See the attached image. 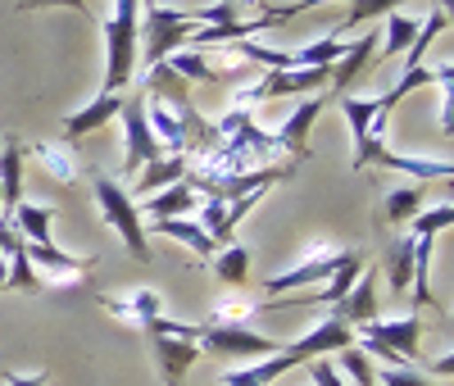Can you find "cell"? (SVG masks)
I'll list each match as a JSON object with an SVG mask.
<instances>
[{
  "label": "cell",
  "mask_w": 454,
  "mask_h": 386,
  "mask_svg": "<svg viewBox=\"0 0 454 386\" xmlns=\"http://www.w3.org/2000/svg\"><path fill=\"white\" fill-rule=\"evenodd\" d=\"M123 109V96H114V91H100L87 109H78V114H68L64 119V137L68 141H78V137H91V132H100L114 114Z\"/></svg>",
  "instance_id": "obj_14"
},
{
  "label": "cell",
  "mask_w": 454,
  "mask_h": 386,
  "mask_svg": "<svg viewBox=\"0 0 454 386\" xmlns=\"http://www.w3.org/2000/svg\"><path fill=\"white\" fill-rule=\"evenodd\" d=\"M404 5V0H355V5H350V14H346V23H340L332 36H336V42H340V32H350V28H364L368 19H377V14H395Z\"/></svg>",
  "instance_id": "obj_30"
},
{
  "label": "cell",
  "mask_w": 454,
  "mask_h": 386,
  "mask_svg": "<svg viewBox=\"0 0 454 386\" xmlns=\"http://www.w3.org/2000/svg\"><path fill=\"white\" fill-rule=\"evenodd\" d=\"M372 164L377 169H391V173H409V177H419V182H436V177H450V160H413V154H395V150H377L372 154Z\"/></svg>",
  "instance_id": "obj_19"
},
{
  "label": "cell",
  "mask_w": 454,
  "mask_h": 386,
  "mask_svg": "<svg viewBox=\"0 0 454 386\" xmlns=\"http://www.w3.org/2000/svg\"><path fill=\"white\" fill-rule=\"evenodd\" d=\"M340 114H346V123H350V141L355 150L368 141V128L377 119V100H364V96H340Z\"/></svg>",
  "instance_id": "obj_27"
},
{
  "label": "cell",
  "mask_w": 454,
  "mask_h": 386,
  "mask_svg": "<svg viewBox=\"0 0 454 386\" xmlns=\"http://www.w3.org/2000/svg\"><path fill=\"white\" fill-rule=\"evenodd\" d=\"M23 255L36 273H51V278H78V273H91V255H64L55 241H23Z\"/></svg>",
  "instance_id": "obj_10"
},
{
  "label": "cell",
  "mask_w": 454,
  "mask_h": 386,
  "mask_svg": "<svg viewBox=\"0 0 454 386\" xmlns=\"http://www.w3.org/2000/svg\"><path fill=\"white\" fill-rule=\"evenodd\" d=\"M445 23H450V10H445V5H436V10L427 14V23H419V36L409 42V55H404V73H409V68H423V55H427V46L436 42V36L445 32Z\"/></svg>",
  "instance_id": "obj_25"
},
{
  "label": "cell",
  "mask_w": 454,
  "mask_h": 386,
  "mask_svg": "<svg viewBox=\"0 0 454 386\" xmlns=\"http://www.w3.org/2000/svg\"><path fill=\"white\" fill-rule=\"evenodd\" d=\"M100 304L109 309L114 319H123V323H132V327H141V332L155 323L160 309H164V304H160V291H132V295H123V300H109V295H105Z\"/></svg>",
  "instance_id": "obj_16"
},
{
  "label": "cell",
  "mask_w": 454,
  "mask_h": 386,
  "mask_svg": "<svg viewBox=\"0 0 454 386\" xmlns=\"http://www.w3.org/2000/svg\"><path fill=\"white\" fill-rule=\"evenodd\" d=\"M436 5H445V0H436Z\"/></svg>",
  "instance_id": "obj_41"
},
{
  "label": "cell",
  "mask_w": 454,
  "mask_h": 386,
  "mask_svg": "<svg viewBox=\"0 0 454 386\" xmlns=\"http://www.w3.org/2000/svg\"><path fill=\"white\" fill-rule=\"evenodd\" d=\"M155 232H160V237L182 241V246H192L196 255H218V250H214V241L205 237V227H200L196 218H155Z\"/></svg>",
  "instance_id": "obj_23"
},
{
  "label": "cell",
  "mask_w": 454,
  "mask_h": 386,
  "mask_svg": "<svg viewBox=\"0 0 454 386\" xmlns=\"http://www.w3.org/2000/svg\"><path fill=\"white\" fill-rule=\"evenodd\" d=\"M19 10H78V14H91L87 0H19Z\"/></svg>",
  "instance_id": "obj_34"
},
{
  "label": "cell",
  "mask_w": 454,
  "mask_h": 386,
  "mask_svg": "<svg viewBox=\"0 0 454 386\" xmlns=\"http://www.w3.org/2000/svg\"><path fill=\"white\" fill-rule=\"evenodd\" d=\"M323 109H327V96H305V100L286 114V123L273 132V146H278L282 154H291V164L309 154V128L318 123Z\"/></svg>",
  "instance_id": "obj_7"
},
{
  "label": "cell",
  "mask_w": 454,
  "mask_h": 386,
  "mask_svg": "<svg viewBox=\"0 0 454 386\" xmlns=\"http://www.w3.org/2000/svg\"><path fill=\"white\" fill-rule=\"evenodd\" d=\"M51 218H55V205H32L23 201L10 218V227L19 232L23 241H51Z\"/></svg>",
  "instance_id": "obj_22"
},
{
  "label": "cell",
  "mask_w": 454,
  "mask_h": 386,
  "mask_svg": "<svg viewBox=\"0 0 454 386\" xmlns=\"http://www.w3.org/2000/svg\"><path fill=\"white\" fill-rule=\"evenodd\" d=\"M23 164H27V154L19 137H5L0 141V223H10L14 209L23 205Z\"/></svg>",
  "instance_id": "obj_9"
},
{
  "label": "cell",
  "mask_w": 454,
  "mask_h": 386,
  "mask_svg": "<svg viewBox=\"0 0 454 386\" xmlns=\"http://www.w3.org/2000/svg\"><path fill=\"white\" fill-rule=\"evenodd\" d=\"M10 232H14L10 223H0V246H5V237H10Z\"/></svg>",
  "instance_id": "obj_40"
},
{
  "label": "cell",
  "mask_w": 454,
  "mask_h": 386,
  "mask_svg": "<svg viewBox=\"0 0 454 386\" xmlns=\"http://www.w3.org/2000/svg\"><path fill=\"white\" fill-rule=\"evenodd\" d=\"M332 319L350 323V327H364V323L377 319V273H372V268H364V273L355 278V287L346 291V300L332 304Z\"/></svg>",
  "instance_id": "obj_12"
},
{
  "label": "cell",
  "mask_w": 454,
  "mask_h": 386,
  "mask_svg": "<svg viewBox=\"0 0 454 386\" xmlns=\"http://www.w3.org/2000/svg\"><path fill=\"white\" fill-rule=\"evenodd\" d=\"M432 368H436L441 377H450V373H454V359H450V355H441V364H432Z\"/></svg>",
  "instance_id": "obj_38"
},
{
  "label": "cell",
  "mask_w": 454,
  "mask_h": 386,
  "mask_svg": "<svg viewBox=\"0 0 454 386\" xmlns=\"http://www.w3.org/2000/svg\"><path fill=\"white\" fill-rule=\"evenodd\" d=\"M214 278L227 282V287H237V291H246L250 287V250L246 246H227L214 259Z\"/></svg>",
  "instance_id": "obj_24"
},
{
  "label": "cell",
  "mask_w": 454,
  "mask_h": 386,
  "mask_svg": "<svg viewBox=\"0 0 454 386\" xmlns=\"http://www.w3.org/2000/svg\"><path fill=\"white\" fill-rule=\"evenodd\" d=\"M450 223H454V205L441 201L436 209H419L409 218V237H436V232H445Z\"/></svg>",
  "instance_id": "obj_31"
},
{
  "label": "cell",
  "mask_w": 454,
  "mask_h": 386,
  "mask_svg": "<svg viewBox=\"0 0 454 386\" xmlns=\"http://www.w3.org/2000/svg\"><path fill=\"white\" fill-rule=\"evenodd\" d=\"M200 209V191L192 182H173L164 191H155V196H145V214H155V218H182V214H192Z\"/></svg>",
  "instance_id": "obj_17"
},
{
  "label": "cell",
  "mask_w": 454,
  "mask_h": 386,
  "mask_svg": "<svg viewBox=\"0 0 454 386\" xmlns=\"http://www.w3.org/2000/svg\"><path fill=\"white\" fill-rule=\"evenodd\" d=\"M295 364L278 351V355H269V359H259V364H246V368H227V373H218V382L223 386H269V382H278L282 373H291Z\"/></svg>",
  "instance_id": "obj_20"
},
{
  "label": "cell",
  "mask_w": 454,
  "mask_h": 386,
  "mask_svg": "<svg viewBox=\"0 0 454 386\" xmlns=\"http://www.w3.org/2000/svg\"><path fill=\"white\" fill-rule=\"evenodd\" d=\"M0 377H5V386H46V373H14V368H5Z\"/></svg>",
  "instance_id": "obj_37"
},
{
  "label": "cell",
  "mask_w": 454,
  "mask_h": 386,
  "mask_svg": "<svg viewBox=\"0 0 454 386\" xmlns=\"http://www.w3.org/2000/svg\"><path fill=\"white\" fill-rule=\"evenodd\" d=\"M91 191H96V205H100V214H105V223L123 237V246H128V255L137 259V264H150V241H145V227H141V209L132 205V196L114 182L109 173H96L91 177Z\"/></svg>",
  "instance_id": "obj_3"
},
{
  "label": "cell",
  "mask_w": 454,
  "mask_h": 386,
  "mask_svg": "<svg viewBox=\"0 0 454 386\" xmlns=\"http://www.w3.org/2000/svg\"><path fill=\"white\" fill-rule=\"evenodd\" d=\"M123 132H128V154H123V173L132 177V173H141L150 160H160L164 154V146L155 141V132H150V123H145V109H141V96L137 100H128L123 96Z\"/></svg>",
  "instance_id": "obj_6"
},
{
  "label": "cell",
  "mask_w": 454,
  "mask_h": 386,
  "mask_svg": "<svg viewBox=\"0 0 454 386\" xmlns=\"http://www.w3.org/2000/svg\"><path fill=\"white\" fill-rule=\"evenodd\" d=\"M186 169H192V160H186V154H160V160H150V164L141 169V182H137V186L145 191V196H155V191L182 182Z\"/></svg>",
  "instance_id": "obj_21"
},
{
  "label": "cell",
  "mask_w": 454,
  "mask_h": 386,
  "mask_svg": "<svg viewBox=\"0 0 454 386\" xmlns=\"http://www.w3.org/2000/svg\"><path fill=\"white\" fill-rule=\"evenodd\" d=\"M196 345L218 359H269L282 351V341L254 327H218V323H196Z\"/></svg>",
  "instance_id": "obj_4"
},
{
  "label": "cell",
  "mask_w": 454,
  "mask_h": 386,
  "mask_svg": "<svg viewBox=\"0 0 454 386\" xmlns=\"http://www.w3.org/2000/svg\"><path fill=\"white\" fill-rule=\"evenodd\" d=\"M137 32H141V0H114V14L105 19V51H109V68H105V87L123 96V87L137 73Z\"/></svg>",
  "instance_id": "obj_1"
},
{
  "label": "cell",
  "mask_w": 454,
  "mask_h": 386,
  "mask_svg": "<svg viewBox=\"0 0 454 386\" xmlns=\"http://www.w3.org/2000/svg\"><path fill=\"white\" fill-rule=\"evenodd\" d=\"M336 364L346 368V377H350L355 386H377V368H372V359L359 351V345H346V351H336Z\"/></svg>",
  "instance_id": "obj_32"
},
{
  "label": "cell",
  "mask_w": 454,
  "mask_h": 386,
  "mask_svg": "<svg viewBox=\"0 0 454 386\" xmlns=\"http://www.w3.org/2000/svg\"><path fill=\"white\" fill-rule=\"evenodd\" d=\"M350 259V250H336V246H314L305 259H300L295 268H286V273H278V278H269L263 282V291H300V287H318V282H327L340 264Z\"/></svg>",
  "instance_id": "obj_5"
},
{
  "label": "cell",
  "mask_w": 454,
  "mask_h": 386,
  "mask_svg": "<svg viewBox=\"0 0 454 386\" xmlns=\"http://www.w3.org/2000/svg\"><path fill=\"white\" fill-rule=\"evenodd\" d=\"M141 14H145V28L137 32V59H145V68L164 64L173 51L186 46L200 23L192 19V10H168L160 0H141Z\"/></svg>",
  "instance_id": "obj_2"
},
{
  "label": "cell",
  "mask_w": 454,
  "mask_h": 386,
  "mask_svg": "<svg viewBox=\"0 0 454 386\" xmlns=\"http://www.w3.org/2000/svg\"><path fill=\"white\" fill-rule=\"evenodd\" d=\"M23 154L27 160H36L55 182H64V186H73L78 182V173H82V160H78V150L73 146H59V141H36V146H23Z\"/></svg>",
  "instance_id": "obj_13"
},
{
  "label": "cell",
  "mask_w": 454,
  "mask_h": 386,
  "mask_svg": "<svg viewBox=\"0 0 454 386\" xmlns=\"http://www.w3.org/2000/svg\"><path fill=\"white\" fill-rule=\"evenodd\" d=\"M0 291H5V250H0Z\"/></svg>",
  "instance_id": "obj_39"
},
{
  "label": "cell",
  "mask_w": 454,
  "mask_h": 386,
  "mask_svg": "<svg viewBox=\"0 0 454 386\" xmlns=\"http://www.w3.org/2000/svg\"><path fill=\"white\" fill-rule=\"evenodd\" d=\"M309 377H314V386H346L336 364H327V359H309Z\"/></svg>",
  "instance_id": "obj_35"
},
{
  "label": "cell",
  "mask_w": 454,
  "mask_h": 386,
  "mask_svg": "<svg viewBox=\"0 0 454 386\" xmlns=\"http://www.w3.org/2000/svg\"><path fill=\"white\" fill-rule=\"evenodd\" d=\"M409 278H413V237H400L387 250V282L391 291H409Z\"/></svg>",
  "instance_id": "obj_29"
},
{
  "label": "cell",
  "mask_w": 454,
  "mask_h": 386,
  "mask_svg": "<svg viewBox=\"0 0 454 386\" xmlns=\"http://www.w3.org/2000/svg\"><path fill=\"white\" fill-rule=\"evenodd\" d=\"M309 5H323V0H286V5L269 10V19H273V28H278V23H286L291 14H300V10H309Z\"/></svg>",
  "instance_id": "obj_36"
},
{
  "label": "cell",
  "mask_w": 454,
  "mask_h": 386,
  "mask_svg": "<svg viewBox=\"0 0 454 386\" xmlns=\"http://www.w3.org/2000/svg\"><path fill=\"white\" fill-rule=\"evenodd\" d=\"M0 250L10 255V268H5V291H23V295L51 291V282H46V278H42V273H36V268L27 264V255H23V237H19V232H10Z\"/></svg>",
  "instance_id": "obj_15"
},
{
  "label": "cell",
  "mask_w": 454,
  "mask_h": 386,
  "mask_svg": "<svg viewBox=\"0 0 454 386\" xmlns=\"http://www.w3.org/2000/svg\"><path fill=\"white\" fill-rule=\"evenodd\" d=\"M419 209H423V182H409V186L391 191V196L382 201V218H387V223H395V227H404Z\"/></svg>",
  "instance_id": "obj_26"
},
{
  "label": "cell",
  "mask_w": 454,
  "mask_h": 386,
  "mask_svg": "<svg viewBox=\"0 0 454 386\" xmlns=\"http://www.w3.org/2000/svg\"><path fill=\"white\" fill-rule=\"evenodd\" d=\"M377 386H436V382H427L419 368H382L377 373Z\"/></svg>",
  "instance_id": "obj_33"
},
{
  "label": "cell",
  "mask_w": 454,
  "mask_h": 386,
  "mask_svg": "<svg viewBox=\"0 0 454 386\" xmlns=\"http://www.w3.org/2000/svg\"><path fill=\"white\" fill-rule=\"evenodd\" d=\"M419 36V23H413L409 14H387V32H382V42H377V51H382L387 59L391 55H400V51H409V42Z\"/></svg>",
  "instance_id": "obj_28"
},
{
  "label": "cell",
  "mask_w": 454,
  "mask_h": 386,
  "mask_svg": "<svg viewBox=\"0 0 454 386\" xmlns=\"http://www.w3.org/2000/svg\"><path fill=\"white\" fill-rule=\"evenodd\" d=\"M377 42H382V36H377V32H364L359 42H350V51L340 55L336 64H332V91H346V87L355 83V77H359V73L368 68V59L377 55Z\"/></svg>",
  "instance_id": "obj_18"
},
{
  "label": "cell",
  "mask_w": 454,
  "mask_h": 386,
  "mask_svg": "<svg viewBox=\"0 0 454 386\" xmlns=\"http://www.w3.org/2000/svg\"><path fill=\"white\" fill-rule=\"evenodd\" d=\"M150 351L160 359V373H164V386H182L192 364L200 359V345L196 341H182V336H150Z\"/></svg>",
  "instance_id": "obj_11"
},
{
  "label": "cell",
  "mask_w": 454,
  "mask_h": 386,
  "mask_svg": "<svg viewBox=\"0 0 454 386\" xmlns=\"http://www.w3.org/2000/svg\"><path fill=\"white\" fill-rule=\"evenodd\" d=\"M355 332H364V336H372V341L391 345V351H395L409 368H413V359H419V341H423L419 314H404V319H372V323H364V327H355Z\"/></svg>",
  "instance_id": "obj_8"
}]
</instances>
